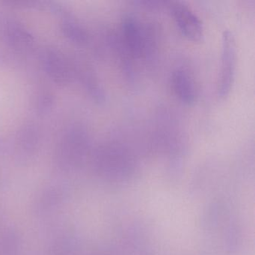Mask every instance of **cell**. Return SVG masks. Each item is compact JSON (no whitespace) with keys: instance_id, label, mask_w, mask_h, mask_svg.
I'll list each match as a JSON object with an SVG mask.
<instances>
[{"instance_id":"obj_1","label":"cell","mask_w":255,"mask_h":255,"mask_svg":"<svg viewBox=\"0 0 255 255\" xmlns=\"http://www.w3.org/2000/svg\"><path fill=\"white\" fill-rule=\"evenodd\" d=\"M222 62L218 95L225 98L229 95L235 79L237 46L232 32L225 30L222 35Z\"/></svg>"},{"instance_id":"obj_3","label":"cell","mask_w":255,"mask_h":255,"mask_svg":"<svg viewBox=\"0 0 255 255\" xmlns=\"http://www.w3.org/2000/svg\"><path fill=\"white\" fill-rule=\"evenodd\" d=\"M172 86L177 98L186 104H193L195 100V89L190 76L183 70L174 71L172 75Z\"/></svg>"},{"instance_id":"obj_5","label":"cell","mask_w":255,"mask_h":255,"mask_svg":"<svg viewBox=\"0 0 255 255\" xmlns=\"http://www.w3.org/2000/svg\"><path fill=\"white\" fill-rule=\"evenodd\" d=\"M45 67L50 77L57 82H65L69 77L68 67L63 58L54 51H50L46 54Z\"/></svg>"},{"instance_id":"obj_6","label":"cell","mask_w":255,"mask_h":255,"mask_svg":"<svg viewBox=\"0 0 255 255\" xmlns=\"http://www.w3.org/2000/svg\"><path fill=\"white\" fill-rule=\"evenodd\" d=\"M64 29L68 37H71L72 39L77 41H84L86 35L83 29L72 20H68L64 23Z\"/></svg>"},{"instance_id":"obj_2","label":"cell","mask_w":255,"mask_h":255,"mask_svg":"<svg viewBox=\"0 0 255 255\" xmlns=\"http://www.w3.org/2000/svg\"><path fill=\"white\" fill-rule=\"evenodd\" d=\"M171 11L181 33L190 41H201L204 35V28L199 17L187 5L181 2H175Z\"/></svg>"},{"instance_id":"obj_7","label":"cell","mask_w":255,"mask_h":255,"mask_svg":"<svg viewBox=\"0 0 255 255\" xmlns=\"http://www.w3.org/2000/svg\"><path fill=\"white\" fill-rule=\"evenodd\" d=\"M4 255H16L17 251V240L14 236L7 237L5 246H2Z\"/></svg>"},{"instance_id":"obj_4","label":"cell","mask_w":255,"mask_h":255,"mask_svg":"<svg viewBox=\"0 0 255 255\" xmlns=\"http://www.w3.org/2000/svg\"><path fill=\"white\" fill-rule=\"evenodd\" d=\"M122 28L125 41L131 53L135 56H140L144 49V42L138 22L133 17H126L124 19Z\"/></svg>"}]
</instances>
